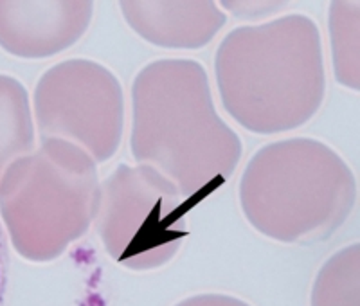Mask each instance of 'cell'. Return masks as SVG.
Returning <instances> with one entry per match:
<instances>
[{
    "label": "cell",
    "instance_id": "8fae6325",
    "mask_svg": "<svg viewBox=\"0 0 360 306\" xmlns=\"http://www.w3.org/2000/svg\"><path fill=\"white\" fill-rule=\"evenodd\" d=\"M311 306H359V245L340 250L323 267Z\"/></svg>",
    "mask_w": 360,
    "mask_h": 306
},
{
    "label": "cell",
    "instance_id": "52a82bcc",
    "mask_svg": "<svg viewBox=\"0 0 360 306\" xmlns=\"http://www.w3.org/2000/svg\"><path fill=\"white\" fill-rule=\"evenodd\" d=\"M94 2H0V47L27 60L54 56L86 33Z\"/></svg>",
    "mask_w": 360,
    "mask_h": 306
},
{
    "label": "cell",
    "instance_id": "8992f818",
    "mask_svg": "<svg viewBox=\"0 0 360 306\" xmlns=\"http://www.w3.org/2000/svg\"><path fill=\"white\" fill-rule=\"evenodd\" d=\"M40 139H62L96 164L110 160L124 132V94L117 76L94 60H65L45 70L33 98Z\"/></svg>",
    "mask_w": 360,
    "mask_h": 306
},
{
    "label": "cell",
    "instance_id": "277c9868",
    "mask_svg": "<svg viewBox=\"0 0 360 306\" xmlns=\"http://www.w3.org/2000/svg\"><path fill=\"white\" fill-rule=\"evenodd\" d=\"M98 164L76 144L41 139L0 179V215L15 249L51 262L86 233L99 202Z\"/></svg>",
    "mask_w": 360,
    "mask_h": 306
},
{
    "label": "cell",
    "instance_id": "3957f363",
    "mask_svg": "<svg viewBox=\"0 0 360 306\" xmlns=\"http://www.w3.org/2000/svg\"><path fill=\"white\" fill-rule=\"evenodd\" d=\"M356 182L332 146L308 137L258 150L240 180L247 220L265 236L287 243L324 240L355 205Z\"/></svg>",
    "mask_w": 360,
    "mask_h": 306
},
{
    "label": "cell",
    "instance_id": "5bb4252c",
    "mask_svg": "<svg viewBox=\"0 0 360 306\" xmlns=\"http://www.w3.org/2000/svg\"><path fill=\"white\" fill-rule=\"evenodd\" d=\"M176 306H249V305L240 301V299L229 298V295L207 294V295H197V298L186 299V301H182Z\"/></svg>",
    "mask_w": 360,
    "mask_h": 306
},
{
    "label": "cell",
    "instance_id": "6da1fadb",
    "mask_svg": "<svg viewBox=\"0 0 360 306\" xmlns=\"http://www.w3.org/2000/svg\"><path fill=\"white\" fill-rule=\"evenodd\" d=\"M131 155L155 167L195 205L224 186L242 159V141L214 106L204 67L155 60L131 85Z\"/></svg>",
    "mask_w": 360,
    "mask_h": 306
},
{
    "label": "cell",
    "instance_id": "4fadbf2b",
    "mask_svg": "<svg viewBox=\"0 0 360 306\" xmlns=\"http://www.w3.org/2000/svg\"><path fill=\"white\" fill-rule=\"evenodd\" d=\"M9 267H11V254H9L8 234H6L4 225L0 222V306L6 305L9 285Z\"/></svg>",
    "mask_w": 360,
    "mask_h": 306
},
{
    "label": "cell",
    "instance_id": "9c48e42d",
    "mask_svg": "<svg viewBox=\"0 0 360 306\" xmlns=\"http://www.w3.org/2000/svg\"><path fill=\"white\" fill-rule=\"evenodd\" d=\"M37 150L34 117L25 87L0 74V179L22 157Z\"/></svg>",
    "mask_w": 360,
    "mask_h": 306
},
{
    "label": "cell",
    "instance_id": "7c38bea8",
    "mask_svg": "<svg viewBox=\"0 0 360 306\" xmlns=\"http://www.w3.org/2000/svg\"><path fill=\"white\" fill-rule=\"evenodd\" d=\"M288 2H220L221 11H229L231 15L247 20L266 18L269 15L283 11L288 8Z\"/></svg>",
    "mask_w": 360,
    "mask_h": 306
},
{
    "label": "cell",
    "instance_id": "30bf717a",
    "mask_svg": "<svg viewBox=\"0 0 360 306\" xmlns=\"http://www.w3.org/2000/svg\"><path fill=\"white\" fill-rule=\"evenodd\" d=\"M360 6L359 2H333L330 6V42L333 70L340 85L360 87Z\"/></svg>",
    "mask_w": 360,
    "mask_h": 306
},
{
    "label": "cell",
    "instance_id": "7a4b0ae2",
    "mask_svg": "<svg viewBox=\"0 0 360 306\" xmlns=\"http://www.w3.org/2000/svg\"><path fill=\"white\" fill-rule=\"evenodd\" d=\"M225 112L245 130L283 134L319 112L326 90L319 27L307 15L242 25L214 56Z\"/></svg>",
    "mask_w": 360,
    "mask_h": 306
},
{
    "label": "cell",
    "instance_id": "5b68a950",
    "mask_svg": "<svg viewBox=\"0 0 360 306\" xmlns=\"http://www.w3.org/2000/svg\"><path fill=\"white\" fill-rule=\"evenodd\" d=\"M195 208L175 184L146 164H119L103 180L96 229L115 262L134 270L155 269L188 236L186 215Z\"/></svg>",
    "mask_w": 360,
    "mask_h": 306
},
{
    "label": "cell",
    "instance_id": "ba28073f",
    "mask_svg": "<svg viewBox=\"0 0 360 306\" xmlns=\"http://www.w3.org/2000/svg\"><path fill=\"white\" fill-rule=\"evenodd\" d=\"M119 9L137 37L162 49H200L227 22L214 2H119Z\"/></svg>",
    "mask_w": 360,
    "mask_h": 306
}]
</instances>
